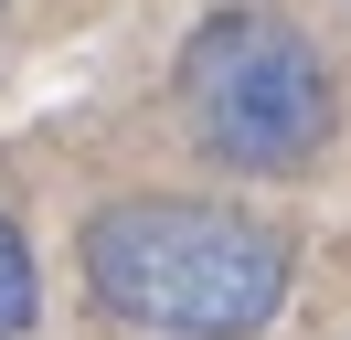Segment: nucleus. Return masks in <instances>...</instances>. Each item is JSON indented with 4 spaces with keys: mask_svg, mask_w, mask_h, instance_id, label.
I'll list each match as a JSON object with an SVG mask.
<instances>
[{
    "mask_svg": "<svg viewBox=\"0 0 351 340\" xmlns=\"http://www.w3.org/2000/svg\"><path fill=\"white\" fill-rule=\"evenodd\" d=\"M287 234L223 202L138 191L86 223V298L160 340H256L287 298Z\"/></svg>",
    "mask_w": 351,
    "mask_h": 340,
    "instance_id": "obj_1",
    "label": "nucleus"
},
{
    "mask_svg": "<svg viewBox=\"0 0 351 340\" xmlns=\"http://www.w3.org/2000/svg\"><path fill=\"white\" fill-rule=\"evenodd\" d=\"M181 106H192V138L223 170H308L341 117L330 96V64L308 53V32L287 21H213L181 64Z\"/></svg>",
    "mask_w": 351,
    "mask_h": 340,
    "instance_id": "obj_2",
    "label": "nucleus"
},
{
    "mask_svg": "<svg viewBox=\"0 0 351 340\" xmlns=\"http://www.w3.org/2000/svg\"><path fill=\"white\" fill-rule=\"evenodd\" d=\"M32 308H43V276H32V245H22V223L0 212V340H22V330H32Z\"/></svg>",
    "mask_w": 351,
    "mask_h": 340,
    "instance_id": "obj_3",
    "label": "nucleus"
}]
</instances>
